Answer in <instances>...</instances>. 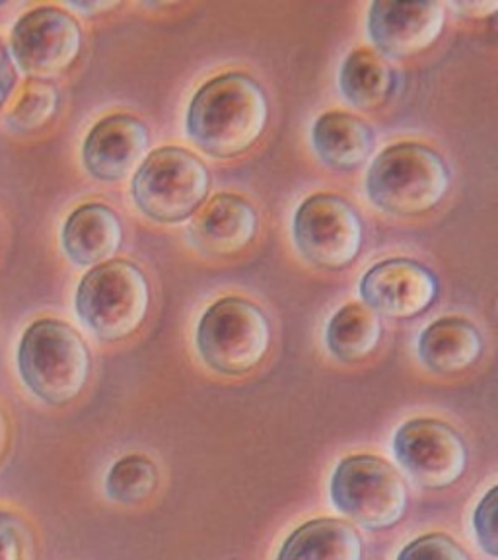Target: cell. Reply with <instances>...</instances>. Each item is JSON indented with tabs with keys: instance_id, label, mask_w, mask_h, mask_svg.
Returning <instances> with one entry per match:
<instances>
[{
	"instance_id": "277c9868",
	"label": "cell",
	"mask_w": 498,
	"mask_h": 560,
	"mask_svg": "<svg viewBox=\"0 0 498 560\" xmlns=\"http://www.w3.org/2000/svg\"><path fill=\"white\" fill-rule=\"evenodd\" d=\"M149 306V280L129 261L92 267L80 280L74 296L80 322L105 342L121 341L137 331Z\"/></svg>"
},
{
	"instance_id": "83f0119b",
	"label": "cell",
	"mask_w": 498,
	"mask_h": 560,
	"mask_svg": "<svg viewBox=\"0 0 498 560\" xmlns=\"http://www.w3.org/2000/svg\"><path fill=\"white\" fill-rule=\"evenodd\" d=\"M67 7L77 10V12H82L86 16H97V14H102L105 10L117 9L119 2H69Z\"/></svg>"
},
{
	"instance_id": "44dd1931",
	"label": "cell",
	"mask_w": 498,
	"mask_h": 560,
	"mask_svg": "<svg viewBox=\"0 0 498 560\" xmlns=\"http://www.w3.org/2000/svg\"><path fill=\"white\" fill-rule=\"evenodd\" d=\"M61 96L59 90L47 80H27L16 104L10 107L4 117L7 129L18 135L37 131L51 121L59 112Z\"/></svg>"
},
{
	"instance_id": "9c48e42d",
	"label": "cell",
	"mask_w": 498,
	"mask_h": 560,
	"mask_svg": "<svg viewBox=\"0 0 498 560\" xmlns=\"http://www.w3.org/2000/svg\"><path fill=\"white\" fill-rule=\"evenodd\" d=\"M292 236L308 261L325 269H343L359 257L364 230L349 202L337 195L317 192L297 210Z\"/></svg>"
},
{
	"instance_id": "8992f818",
	"label": "cell",
	"mask_w": 498,
	"mask_h": 560,
	"mask_svg": "<svg viewBox=\"0 0 498 560\" xmlns=\"http://www.w3.org/2000/svg\"><path fill=\"white\" fill-rule=\"evenodd\" d=\"M271 325L262 310L242 298H222L202 314L197 350L202 362L220 374H245L269 352Z\"/></svg>"
},
{
	"instance_id": "8fae6325",
	"label": "cell",
	"mask_w": 498,
	"mask_h": 560,
	"mask_svg": "<svg viewBox=\"0 0 498 560\" xmlns=\"http://www.w3.org/2000/svg\"><path fill=\"white\" fill-rule=\"evenodd\" d=\"M447 24L440 2H372L368 37L390 59H405L429 49Z\"/></svg>"
},
{
	"instance_id": "4316f807",
	"label": "cell",
	"mask_w": 498,
	"mask_h": 560,
	"mask_svg": "<svg viewBox=\"0 0 498 560\" xmlns=\"http://www.w3.org/2000/svg\"><path fill=\"white\" fill-rule=\"evenodd\" d=\"M450 9L460 10L462 14L472 18H485L495 14L498 10L497 2H454Z\"/></svg>"
},
{
	"instance_id": "ac0fdd59",
	"label": "cell",
	"mask_w": 498,
	"mask_h": 560,
	"mask_svg": "<svg viewBox=\"0 0 498 560\" xmlns=\"http://www.w3.org/2000/svg\"><path fill=\"white\" fill-rule=\"evenodd\" d=\"M277 560H362V539L347 522L322 517L298 527Z\"/></svg>"
},
{
	"instance_id": "9a60e30c",
	"label": "cell",
	"mask_w": 498,
	"mask_h": 560,
	"mask_svg": "<svg viewBox=\"0 0 498 560\" xmlns=\"http://www.w3.org/2000/svg\"><path fill=\"white\" fill-rule=\"evenodd\" d=\"M62 252L77 267H97L123 244L121 220L115 210L90 202L70 214L61 232Z\"/></svg>"
},
{
	"instance_id": "ffe728a7",
	"label": "cell",
	"mask_w": 498,
	"mask_h": 560,
	"mask_svg": "<svg viewBox=\"0 0 498 560\" xmlns=\"http://www.w3.org/2000/svg\"><path fill=\"white\" fill-rule=\"evenodd\" d=\"M382 339V322L364 304H347L327 324L325 341L335 359L360 362L368 359Z\"/></svg>"
},
{
	"instance_id": "7402d4cb",
	"label": "cell",
	"mask_w": 498,
	"mask_h": 560,
	"mask_svg": "<svg viewBox=\"0 0 498 560\" xmlns=\"http://www.w3.org/2000/svg\"><path fill=\"white\" fill-rule=\"evenodd\" d=\"M158 485L157 465L144 455L132 454L119 459L107 472L105 492L117 504H139L149 499Z\"/></svg>"
},
{
	"instance_id": "6da1fadb",
	"label": "cell",
	"mask_w": 498,
	"mask_h": 560,
	"mask_svg": "<svg viewBox=\"0 0 498 560\" xmlns=\"http://www.w3.org/2000/svg\"><path fill=\"white\" fill-rule=\"evenodd\" d=\"M269 119V104L257 80L228 72L193 96L185 131L209 156L234 158L252 149Z\"/></svg>"
},
{
	"instance_id": "30bf717a",
	"label": "cell",
	"mask_w": 498,
	"mask_h": 560,
	"mask_svg": "<svg viewBox=\"0 0 498 560\" xmlns=\"http://www.w3.org/2000/svg\"><path fill=\"white\" fill-rule=\"evenodd\" d=\"M394 455L397 464L427 489L452 487L467 467L464 438L437 419L405 422L395 434Z\"/></svg>"
},
{
	"instance_id": "ba28073f",
	"label": "cell",
	"mask_w": 498,
	"mask_h": 560,
	"mask_svg": "<svg viewBox=\"0 0 498 560\" xmlns=\"http://www.w3.org/2000/svg\"><path fill=\"white\" fill-rule=\"evenodd\" d=\"M82 51V30L67 10L37 7L20 18L10 35L14 67L32 80H49L70 69Z\"/></svg>"
},
{
	"instance_id": "cb8c5ba5",
	"label": "cell",
	"mask_w": 498,
	"mask_h": 560,
	"mask_svg": "<svg viewBox=\"0 0 498 560\" xmlns=\"http://www.w3.org/2000/svg\"><path fill=\"white\" fill-rule=\"evenodd\" d=\"M497 497L498 489L493 487L483 497L482 502L477 504L475 514H473V527H475L477 541L482 545L483 551L487 552L493 559L498 557Z\"/></svg>"
},
{
	"instance_id": "e0dca14e",
	"label": "cell",
	"mask_w": 498,
	"mask_h": 560,
	"mask_svg": "<svg viewBox=\"0 0 498 560\" xmlns=\"http://www.w3.org/2000/svg\"><path fill=\"white\" fill-rule=\"evenodd\" d=\"M312 144L320 160L335 170H355L374 149V132L350 114L332 112L315 121Z\"/></svg>"
},
{
	"instance_id": "5bb4252c",
	"label": "cell",
	"mask_w": 498,
	"mask_h": 560,
	"mask_svg": "<svg viewBox=\"0 0 498 560\" xmlns=\"http://www.w3.org/2000/svg\"><path fill=\"white\" fill-rule=\"evenodd\" d=\"M257 212L250 202L220 192L189 224L192 244L210 255H232L252 244L257 234Z\"/></svg>"
},
{
	"instance_id": "3957f363",
	"label": "cell",
	"mask_w": 498,
	"mask_h": 560,
	"mask_svg": "<svg viewBox=\"0 0 498 560\" xmlns=\"http://www.w3.org/2000/svg\"><path fill=\"white\" fill-rule=\"evenodd\" d=\"M450 187L442 156L417 142H403L378 154L367 174L370 202L395 217L435 209Z\"/></svg>"
},
{
	"instance_id": "7c38bea8",
	"label": "cell",
	"mask_w": 498,
	"mask_h": 560,
	"mask_svg": "<svg viewBox=\"0 0 498 560\" xmlns=\"http://www.w3.org/2000/svg\"><path fill=\"white\" fill-rule=\"evenodd\" d=\"M364 306L377 314L409 319L437 300L438 280L425 265L409 259L378 262L360 280Z\"/></svg>"
},
{
	"instance_id": "4fadbf2b",
	"label": "cell",
	"mask_w": 498,
	"mask_h": 560,
	"mask_svg": "<svg viewBox=\"0 0 498 560\" xmlns=\"http://www.w3.org/2000/svg\"><path fill=\"white\" fill-rule=\"evenodd\" d=\"M150 137L144 122L132 115L105 117L88 132L82 162L102 182H121L137 172L149 156Z\"/></svg>"
},
{
	"instance_id": "52a82bcc",
	"label": "cell",
	"mask_w": 498,
	"mask_h": 560,
	"mask_svg": "<svg viewBox=\"0 0 498 560\" xmlns=\"http://www.w3.org/2000/svg\"><path fill=\"white\" fill-rule=\"evenodd\" d=\"M333 506L364 529H387L402 522L409 492L395 467L377 455H350L332 477Z\"/></svg>"
},
{
	"instance_id": "7a4b0ae2",
	"label": "cell",
	"mask_w": 498,
	"mask_h": 560,
	"mask_svg": "<svg viewBox=\"0 0 498 560\" xmlns=\"http://www.w3.org/2000/svg\"><path fill=\"white\" fill-rule=\"evenodd\" d=\"M16 362L30 394L55 407L77 399L92 370L84 339L57 319H39L27 327L18 345Z\"/></svg>"
},
{
	"instance_id": "d6986e66",
	"label": "cell",
	"mask_w": 498,
	"mask_h": 560,
	"mask_svg": "<svg viewBox=\"0 0 498 560\" xmlns=\"http://www.w3.org/2000/svg\"><path fill=\"white\" fill-rule=\"evenodd\" d=\"M394 70L384 57L370 49H355L341 65V94L357 109H377L394 92Z\"/></svg>"
},
{
	"instance_id": "484cf974",
	"label": "cell",
	"mask_w": 498,
	"mask_h": 560,
	"mask_svg": "<svg viewBox=\"0 0 498 560\" xmlns=\"http://www.w3.org/2000/svg\"><path fill=\"white\" fill-rule=\"evenodd\" d=\"M18 72L14 62L10 59L7 47L0 44V107L7 104L12 90L16 86Z\"/></svg>"
},
{
	"instance_id": "d4e9b609",
	"label": "cell",
	"mask_w": 498,
	"mask_h": 560,
	"mask_svg": "<svg viewBox=\"0 0 498 560\" xmlns=\"http://www.w3.org/2000/svg\"><path fill=\"white\" fill-rule=\"evenodd\" d=\"M26 527L0 510V560H26Z\"/></svg>"
},
{
	"instance_id": "2e32d148",
	"label": "cell",
	"mask_w": 498,
	"mask_h": 560,
	"mask_svg": "<svg viewBox=\"0 0 498 560\" xmlns=\"http://www.w3.org/2000/svg\"><path fill=\"white\" fill-rule=\"evenodd\" d=\"M482 352V335L464 317H442L420 332V362L437 374H460L472 368Z\"/></svg>"
},
{
	"instance_id": "603a6c76",
	"label": "cell",
	"mask_w": 498,
	"mask_h": 560,
	"mask_svg": "<svg viewBox=\"0 0 498 560\" xmlns=\"http://www.w3.org/2000/svg\"><path fill=\"white\" fill-rule=\"evenodd\" d=\"M397 560H472L458 542L444 534H429L409 542Z\"/></svg>"
},
{
	"instance_id": "f1b7e54d",
	"label": "cell",
	"mask_w": 498,
	"mask_h": 560,
	"mask_svg": "<svg viewBox=\"0 0 498 560\" xmlns=\"http://www.w3.org/2000/svg\"><path fill=\"white\" fill-rule=\"evenodd\" d=\"M0 436H2V420H0Z\"/></svg>"
},
{
	"instance_id": "5b68a950",
	"label": "cell",
	"mask_w": 498,
	"mask_h": 560,
	"mask_svg": "<svg viewBox=\"0 0 498 560\" xmlns=\"http://www.w3.org/2000/svg\"><path fill=\"white\" fill-rule=\"evenodd\" d=\"M207 166L192 152L164 147L147 156L132 177V199L140 212L162 224L189 219L209 195Z\"/></svg>"
}]
</instances>
